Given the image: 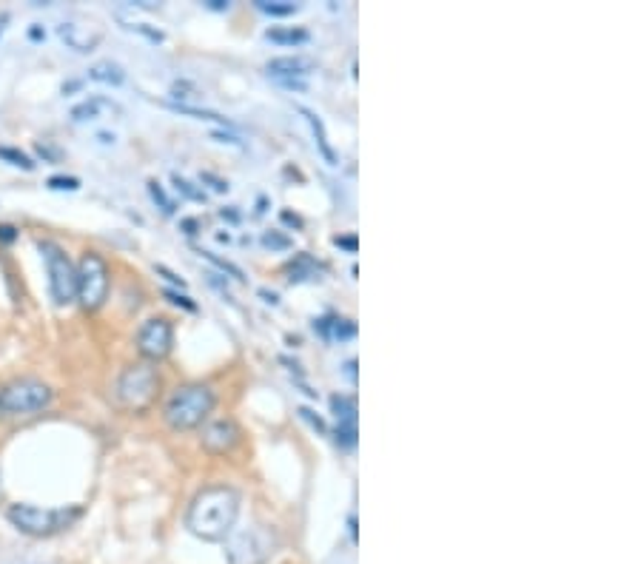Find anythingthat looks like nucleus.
<instances>
[{
	"mask_svg": "<svg viewBox=\"0 0 641 564\" xmlns=\"http://www.w3.org/2000/svg\"><path fill=\"white\" fill-rule=\"evenodd\" d=\"M37 152H40V157H49L51 163H58V160H60V152H54V148H49V145H43V143L37 145Z\"/></svg>",
	"mask_w": 641,
	"mask_h": 564,
	"instance_id": "obj_31",
	"label": "nucleus"
},
{
	"mask_svg": "<svg viewBox=\"0 0 641 564\" xmlns=\"http://www.w3.org/2000/svg\"><path fill=\"white\" fill-rule=\"evenodd\" d=\"M74 277H78V294L74 299H80V305L86 311H97L106 296H108V266L100 254L86 251L74 268Z\"/></svg>",
	"mask_w": 641,
	"mask_h": 564,
	"instance_id": "obj_6",
	"label": "nucleus"
},
{
	"mask_svg": "<svg viewBox=\"0 0 641 564\" xmlns=\"http://www.w3.org/2000/svg\"><path fill=\"white\" fill-rule=\"evenodd\" d=\"M331 408H334V416L339 425H356V402L345 393H336L331 397Z\"/></svg>",
	"mask_w": 641,
	"mask_h": 564,
	"instance_id": "obj_16",
	"label": "nucleus"
},
{
	"mask_svg": "<svg viewBox=\"0 0 641 564\" xmlns=\"http://www.w3.org/2000/svg\"><path fill=\"white\" fill-rule=\"evenodd\" d=\"M157 274H163L165 279H172V282H174V285H180V288H185V282H183V279H180L177 274H172V271H168L165 266H157Z\"/></svg>",
	"mask_w": 641,
	"mask_h": 564,
	"instance_id": "obj_32",
	"label": "nucleus"
},
{
	"mask_svg": "<svg viewBox=\"0 0 641 564\" xmlns=\"http://www.w3.org/2000/svg\"><path fill=\"white\" fill-rule=\"evenodd\" d=\"M200 254H202L205 259H211V262H214V266H220L222 271H229V274H231L234 279H242V271H240L237 266H231V262H229V259H220V257H217V254H211V251H200Z\"/></svg>",
	"mask_w": 641,
	"mask_h": 564,
	"instance_id": "obj_24",
	"label": "nucleus"
},
{
	"mask_svg": "<svg viewBox=\"0 0 641 564\" xmlns=\"http://www.w3.org/2000/svg\"><path fill=\"white\" fill-rule=\"evenodd\" d=\"M49 188H58V191H78V188H80V180H78V177H51V180H49Z\"/></svg>",
	"mask_w": 641,
	"mask_h": 564,
	"instance_id": "obj_25",
	"label": "nucleus"
},
{
	"mask_svg": "<svg viewBox=\"0 0 641 564\" xmlns=\"http://www.w3.org/2000/svg\"><path fill=\"white\" fill-rule=\"evenodd\" d=\"M274 553V536L266 528H248L231 536L229 564H266Z\"/></svg>",
	"mask_w": 641,
	"mask_h": 564,
	"instance_id": "obj_8",
	"label": "nucleus"
},
{
	"mask_svg": "<svg viewBox=\"0 0 641 564\" xmlns=\"http://www.w3.org/2000/svg\"><path fill=\"white\" fill-rule=\"evenodd\" d=\"M89 78L91 80H97V83H108V86H120L126 80V71L117 66V63H111V60H100V63H94L89 69Z\"/></svg>",
	"mask_w": 641,
	"mask_h": 564,
	"instance_id": "obj_15",
	"label": "nucleus"
},
{
	"mask_svg": "<svg viewBox=\"0 0 641 564\" xmlns=\"http://www.w3.org/2000/svg\"><path fill=\"white\" fill-rule=\"evenodd\" d=\"M172 180H174V185L180 188V191H183L185 197H191V200H205V194H202V191H197V188H194L191 183H188V180H183L180 174H174Z\"/></svg>",
	"mask_w": 641,
	"mask_h": 564,
	"instance_id": "obj_27",
	"label": "nucleus"
},
{
	"mask_svg": "<svg viewBox=\"0 0 641 564\" xmlns=\"http://www.w3.org/2000/svg\"><path fill=\"white\" fill-rule=\"evenodd\" d=\"M126 29L140 32V34H145L148 40H154V43H160V40H163V32H160V29H148L145 23H135V21H128V23H126Z\"/></svg>",
	"mask_w": 641,
	"mask_h": 564,
	"instance_id": "obj_26",
	"label": "nucleus"
},
{
	"mask_svg": "<svg viewBox=\"0 0 641 564\" xmlns=\"http://www.w3.org/2000/svg\"><path fill=\"white\" fill-rule=\"evenodd\" d=\"M202 180H209V183H214V188H217V191H225V188H229V183H225V180H217L214 174H202Z\"/></svg>",
	"mask_w": 641,
	"mask_h": 564,
	"instance_id": "obj_33",
	"label": "nucleus"
},
{
	"mask_svg": "<svg viewBox=\"0 0 641 564\" xmlns=\"http://www.w3.org/2000/svg\"><path fill=\"white\" fill-rule=\"evenodd\" d=\"M262 296H266V299H268L271 305H277V294H268V291H262Z\"/></svg>",
	"mask_w": 641,
	"mask_h": 564,
	"instance_id": "obj_37",
	"label": "nucleus"
},
{
	"mask_svg": "<svg viewBox=\"0 0 641 564\" xmlns=\"http://www.w3.org/2000/svg\"><path fill=\"white\" fill-rule=\"evenodd\" d=\"M336 442L342 447L356 445V425H336Z\"/></svg>",
	"mask_w": 641,
	"mask_h": 564,
	"instance_id": "obj_23",
	"label": "nucleus"
},
{
	"mask_svg": "<svg viewBox=\"0 0 641 564\" xmlns=\"http://www.w3.org/2000/svg\"><path fill=\"white\" fill-rule=\"evenodd\" d=\"M51 405V388L40 379H14L0 388V416H34Z\"/></svg>",
	"mask_w": 641,
	"mask_h": 564,
	"instance_id": "obj_4",
	"label": "nucleus"
},
{
	"mask_svg": "<svg viewBox=\"0 0 641 564\" xmlns=\"http://www.w3.org/2000/svg\"><path fill=\"white\" fill-rule=\"evenodd\" d=\"M262 242H266L268 248H288L291 246V239L277 234V231H266V234H262Z\"/></svg>",
	"mask_w": 641,
	"mask_h": 564,
	"instance_id": "obj_28",
	"label": "nucleus"
},
{
	"mask_svg": "<svg viewBox=\"0 0 641 564\" xmlns=\"http://www.w3.org/2000/svg\"><path fill=\"white\" fill-rule=\"evenodd\" d=\"M174 345V328L165 316H152L145 319L137 331V351L145 356V360H163L168 356Z\"/></svg>",
	"mask_w": 641,
	"mask_h": 564,
	"instance_id": "obj_9",
	"label": "nucleus"
},
{
	"mask_svg": "<svg viewBox=\"0 0 641 564\" xmlns=\"http://www.w3.org/2000/svg\"><path fill=\"white\" fill-rule=\"evenodd\" d=\"M268 74H277V78H303L314 69L311 58H303V54H288V58H274L268 60Z\"/></svg>",
	"mask_w": 641,
	"mask_h": 564,
	"instance_id": "obj_12",
	"label": "nucleus"
},
{
	"mask_svg": "<svg viewBox=\"0 0 641 564\" xmlns=\"http://www.w3.org/2000/svg\"><path fill=\"white\" fill-rule=\"evenodd\" d=\"M240 516V493L229 484L205 487L188 507L185 528L202 541H222L234 530Z\"/></svg>",
	"mask_w": 641,
	"mask_h": 564,
	"instance_id": "obj_1",
	"label": "nucleus"
},
{
	"mask_svg": "<svg viewBox=\"0 0 641 564\" xmlns=\"http://www.w3.org/2000/svg\"><path fill=\"white\" fill-rule=\"evenodd\" d=\"M58 34L63 37V43H66L69 49L80 51V54L94 51V49H97V43H100V37H103L97 29L83 26V23H74V21H63V23L58 26Z\"/></svg>",
	"mask_w": 641,
	"mask_h": 564,
	"instance_id": "obj_11",
	"label": "nucleus"
},
{
	"mask_svg": "<svg viewBox=\"0 0 641 564\" xmlns=\"http://www.w3.org/2000/svg\"><path fill=\"white\" fill-rule=\"evenodd\" d=\"M319 331H325L331 336H339V340H345V336H353L356 333V325L351 319H323L319 322Z\"/></svg>",
	"mask_w": 641,
	"mask_h": 564,
	"instance_id": "obj_17",
	"label": "nucleus"
},
{
	"mask_svg": "<svg viewBox=\"0 0 641 564\" xmlns=\"http://www.w3.org/2000/svg\"><path fill=\"white\" fill-rule=\"evenodd\" d=\"M148 191H152V197H154V202H160V209L165 211V214H174V202L168 200V194L163 191V185L157 183V180H148Z\"/></svg>",
	"mask_w": 641,
	"mask_h": 564,
	"instance_id": "obj_22",
	"label": "nucleus"
},
{
	"mask_svg": "<svg viewBox=\"0 0 641 564\" xmlns=\"http://www.w3.org/2000/svg\"><path fill=\"white\" fill-rule=\"evenodd\" d=\"M240 425L231 416H217V419H205L200 442L209 454H229V450L237 447L240 442Z\"/></svg>",
	"mask_w": 641,
	"mask_h": 564,
	"instance_id": "obj_10",
	"label": "nucleus"
},
{
	"mask_svg": "<svg viewBox=\"0 0 641 564\" xmlns=\"http://www.w3.org/2000/svg\"><path fill=\"white\" fill-rule=\"evenodd\" d=\"M0 157L9 160L12 165H21L23 172H32V168H34V163H32L23 152H17V148H9V145H0Z\"/></svg>",
	"mask_w": 641,
	"mask_h": 564,
	"instance_id": "obj_21",
	"label": "nucleus"
},
{
	"mask_svg": "<svg viewBox=\"0 0 641 564\" xmlns=\"http://www.w3.org/2000/svg\"><path fill=\"white\" fill-rule=\"evenodd\" d=\"M259 12H266L271 17H285L296 12V3H288V0H257Z\"/></svg>",
	"mask_w": 641,
	"mask_h": 564,
	"instance_id": "obj_19",
	"label": "nucleus"
},
{
	"mask_svg": "<svg viewBox=\"0 0 641 564\" xmlns=\"http://www.w3.org/2000/svg\"><path fill=\"white\" fill-rule=\"evenodd\" d=\"M157 388H160L157 371L152 365H145V362H137V365H128L120 373V379L115 385V397H117V405L123 410L137 413V410H145L154 402Z\"/></svg>",
	"mask_w": 641,
	"mask_h": 564,
	"instance_id": "obj_5",
	"label": "nucleus"
},
{
	"mask_svg": "<svg viewBox=\"0 0 641 564\" xmlns=\"http://www.w3.org/2000/svg\"><path fill=\"white\" fill-rule=\"evenodd\" d=\"M174 111H180V115H191L197 120H217V123H229L225 117H220L217 111H205V108H194V106H183V103H172Z\"/></svg>",
	"mask_w": 641,
	"mask_h": 564,
	"instance_id": "obj_20",
	"label": "nucleus"
},
{
	"mask_svg": "<svg viewBox=\"0 0 641 564\" xmlns=\"http://www.w3.org/2000/svg\"><path fill=\"white\" fill-rule=\"evenodd\" d=\"M100 111H120V108L106 97H91V100L71 108V120H78V123L80 120H94V117H100Z\"/></svg>",
	"mask_w": 641,
	"mask_h": 564,
	"instance_id": "obj_14",
	"label": "nucleus"
},
{
	"mask_svg": "<svg viewBox=\"0 0 641 564\" xmlns=\"http://www.w3.org/2000/svg\"><path fill=\"white\" fill-rule=\"evenodd\" d=\"M165 296H168V299H172V303H174V305H183V308H188V311H194V308H197L194 303H188V296H180L177 291H165Z\"/></svg>",
	"mask_w": 641,
	"mask_h": 564,
	"instance_id": "obj_29",
	"label": "nucleus"
},
{
	"mask_svg": "<svg viewBox=\"0 0 641 564\" xmlns=\"http://www.w3.org/2000/svg\"><path fill=\"white\" fill-rule=\"evenodd\" d=\"M299 413H303V416H305V419H308V422H311V425H314L316 430H325V422L319 419V416H314V413H311L308 408H299Z\"/></svg>",
	"mask_w": 641,
	"mask_h": 564,
	"instance_id": "obj_30",
	"label": "nucleus"
},
{
	"mask_svg": "<svg viewBox=\"0 0 641 564\" xmlns=\"http://www.w3.org/2000/svg\"><path fill=\"white\" fill-rule=\"evenodd\" d=\"M266 37L268 40H274V43H305L308 40V32H303V29H268L266 32Z\"/></svg>",
	"mask_w": 641,
	"mask_h": 564,
	"instance_id": "obj_18",
	"label": "nucleus"
},
{
	"mask_svg": "<svg viewBox=\"0 0 641 564\" xmlns=\"http://www.w3.org/2000/svg\"><path fill=\"white\" fill-rule=\"evenodd\" d=\"M299 108V115H305V120L311 123V128H314V137H316V145H319V152H323V157L331 163V165H336V154H334V148H331V143H328V134H325V126H323V120H319L316 115L311 108H305V106H296Z\"/></svg>",
	"mask_w": 641,
	"mask_h": 564,
	"instance_id": "obj_13",
	"label": "nucleus"
},
{
	"mask_svg": "<svg viewBox=\"0 0 641 564\" xmlns=\"http://www.w3.org/2000/svg\"><path fill=\"white\" fill-rule=\"evenodd\" d=\"M6 23H9V14H0V34H3V29H6Z\"/></svg>",
	"mask_w": 641,
	"mask_h": 564,
	"instance_id": "obj_36",
	"label": "nucleus"
},
{
	"mask_svg": "<svg viewBox=\"0 0 641 564\" xmlns=\"http://www.w3.org/2000/svg\"><path fill=\"white\" fill-rule=\"evenodd\" d=\"M336 246H345V248H351V251H353V248H356V239H353V237H342V239L336 237Z\"/></svg>",
	"mask_w": 641,
	"mask_h": 564,
	"instance_id": "obj_34",
	"label": "nucleus"
},
{
	"mask_svg": "<svg viewBox=\"0 0 641 564\" xmlns=\"http://www.w3.org/2000/svg\"><path fill=\"white\" fill-rule=\"evenodd\" d=\"M40 254L49 268V285H51V299L58 305H69L74 294H78V277H74L71 259L63 254L60 246L54 242H40Z\"/></svg>",
	"mask_w": 641,
	"mask_h": 564,
	"instance_id": "obj_7",
	"label": "nucleus"
},
{
	"mask_svg": "<svg viewBox=\"0 0 641 564\" xmlns=\"http://www.w3.org/2000/svg\"><path fill=\"white\" fill-rule=\"evenodd\" d=\"M0 239H14V228H9V225H0Z\"/></svg>",
	"mask_w": 641,
	"mask_h": 564,
	"instance_id": "obj_35",
	"label": "nucleus"
},
{
	"mask_svg": "<svg viewBox=\"0 0 641 564\" xmlns=\"http://www.w3.org/2000/svg\"><path fill=\"white\" fill-rule=\"evenodd\" d=\"M211 410H214V390L202 382H194V385L177 388L168 397L163 416L174 430H191L209 419Z\"/></svg>",
	"mask_w": 641,
	"mask_h": 564,
	"instance_id": "obj_2",
	"label": "nucleus"
},
{
	"mask_svg": "<svg viewBox=\"0 0 641 564\" xmlns=\"http://www.w3.org/2000/svg\"><path fill=\"white\" fill-rule=\"evenodd\" d=\"M9 521L26 536H51L66 530L80 516L78 507H34V504H12L6 510Z\"/></svg>",
	"mask_w": 641,
	"mask_h": 564,
	"instance_id": "obj_3",
	"label": "nucleus"
}]
</instances>
